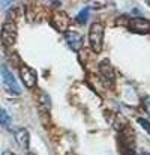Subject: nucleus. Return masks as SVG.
Segmentation results:
<instances>
[{"mask_svg": "<svg viewBox=\"0 0 150 155\" xmlns=\"http://www.w3.org/2000/svg\"><path fill=\"white\" fill-rule=\"evenodd\" d=\"M104 33H105V27L102 23H93L89 29V42H90V48L92 51L99 54L104 47Z\"/></svg>", "mask_w": 150, "mask_h": 155, "instance_id": "nucleus-1", "label": "nucleus"}, {"mask_svg": "<svg viewBox=\"0 0 150 155\" xmlns=\"http://www.w3.org/2000/svg\"><path fill=\"white\" fill-rule=\"evenodd\" d=\"M2 83H3V89L8 95H12V97H20L21 95L20 84L17 83L14 74L8 69V66L5 63L2 65Z\"/></svg>", "mask_w": 150, "mask_h": 155, "instance_id": "nucleus-2", "label": "nucleus"}, {"mask_svg": "<svg viewBox=\"0 0 150 155\" xmlns=\"http://www.w3.org/2000/svg\"><path fill=\"white\" fill-rule=\"evenodd\" d=\"M17 35H18V30H17L15 20L6 17L3 27H2V42H3V45H6V47L14 45L15 41H17Z\"/></svg>", "mask_w": 150, "mask_h": 155, "instance_id": "nucleus-3", "label": "nucleus"}, {"mask_svg": "<svg viewBox=\"0 0 150 155\" xmlns=\"http://www.w3.org/2000/svg\"><path fill=\"white\" fill-rule=\"evenodd\" d=\"M128 29L138 35H147L150 32V21L143 17H134L128 21Z\"/></svg>", "mask_w": 150, "mask_h": 155, "instance_id": "nucleus-4", "label": "nucleus"}, {"mask_svg": "<svg viewBox=\"0 0 150 155\" xmlns=\"http://www.w3.org/2000/svg\"><path fill=\"white\" fill-rule=\"evenodd\" d=\"M20 77H21V81L24 83L26 87H35L36 86V81H38V74L33 68H30L29 65L26 63H21L20 66Z\"/></svg>", "mask_w": 150, "mask_h": 155, "instance_id": "nucleus-5", "label": "nucleus"}, {"mask_svg": "<svg viewBox=\"0 0 150 155\" xmlns=\"http://www.w3.org/2000/svg\"><path fill=\"white\" fill-rule=\"evenodd\" d=\"M51 24L59 30V32H66L68 26L71 24V18L66 12L63 11H54L53 18H51Z\"/></svg>", "mask_w": 150, "mask_h": 155, "instance_id": "nucleus-6", "label": "nucleus"}, {"mask_svg": "<svg viewBox=\"0 0 150 155\" xmlns=\"http://www.w3.org/2000/svg\"><path fill=\"white\" fill-rule=\"evenodd\" d=\"M65 41H66V44H68L74 51H78V50L83 47V36H81L80 32L66 30V32H65Z\"/></svg>", "mask_w": 150, "mask_h": 155, "instance_id": "nucleus-7", "label": "nucleus"}, {"mask_svg": "<svg viewBox=\"0 0 150 155\" xmlns=\"http://www.w3.org/2000/svg\"><path fill=\"white\" fill-rule=\"evenodd\" d=\"M99 71H101V77L104 78L105 84H113L114 83V68L111 65V62L108 59H105L104 62L99 63Z\"/></svg>", "mask_w": 150, "mask_h": 155, "instance_id": "nucleus-8", "label": "nucleus"}, {"mask_svg": "<svg viewBox=\"0 0 150 155\" xmlns=\"http://www.w3.org/2000/svg\"><path fill=\"white\" fill-rule=\"evenodd\" d=\"M14 139L17 142V145L21 148V149H27L29 148V142H30V136H29V131L26 128H17L14 131Z\"/></svg>", "mask_w": 150, "mask_h": 155, "instance_id": "nucleus-9", "label": "nucleus"}, {"mask_svg": "<svg viewBox=\"0 0 150 155\" xmlns=\"http://www.w3.org/2000/svg\"><path fill=\"white\" fill-rule=\"evenodd\" d=\"M38 101H39V105L41 107H44L47 111L50 110V107H51V101H50V97L45 94V92H39V95H38Z\"/></svg>", "mask_w": 150, "mask_h": 155, "instance_id": "nucleus-10", "label": "nucleus"}, {"mask_svg": "<svg viewBox=\"0 0 150 155\" xmlns=\"http://www.w3.org/2000/svg\"><path fill=\"white\" fill-rule=\"evenodd\" d=\"M87 20H89V8H83V9L78 12L75 21H77L78 24H86Z\"/></svg>", "mask_w": 150, "mask_h": 155, "instance_id": "nucleus-11", "label": "nucleus"}, {"mask_svg": "<svg viewBox=\"0 0 150 155\" xmlns=\"http://www.w3.org/2000/svg\"><path fill=\"white\" fill-rule=\"evenodd\" d=\"M0 113H2V125H3V127H9V125H11V117H9V114L6 113L5 108H2Z\"/></svg>", "mask_w": 150, "mask_h": 155, "instance_id": "nucleus-12", "label": "nucleus"}, {"mask_svg": "<svg viewBox=\"0 0 150 155\" xmlns=\"http://www.w3.org/2000/svg\"><path fill=\"white\" fill-rule=\"evenodd\" d=\"M137 122H138V124H140V125L147 131V133H150V122L149 120H146L144 117H138V119H137Z\"/></svg>", "mask_w": 150, "mask_h": 155, "instance_id": "nucleus-13", "label": "nucleus"}, {"mask_svg": "<svg viewBox=\"0 0 150 155\" xmlns=\"http://www.w3.org/2000/svg\"><path fill=\"white\" fill-rule=\"evenodd\" d=\"M143 107H144V110L150 114V97H144V98H143Z\"/></svg>", "mask_w": 150, "mask_h": 155, "instance_id": "nucleus-14", "label": "nucleus"}, {"mask_svg": "<svg viewBox=\"0 0 150 155\" xmlns=\"http://www.w3.org/2000/svg\"><path fill=\"white\" fill-rule=\"evenodd\" d=\"M2 155H17V154H15V152H12V151H3Z\"/></svg>", "mask_w": 150, "mask_h": 155, "instance_id": "nucleus-15", "label": "nucleus"}, {"mask_svg": "<svg viewBox=\"0 0 150 155\" xmlns=\"http://www.w3.org/2000/svg\"><path fill=\"white\" fill-rule=\"evenodd\" d=\"M147 5H149V6H150V2H149V3H147Z\"/></svg>", "mask_w": 150, "mask_h": 155, "instance_id": "nucleus-16", "label": "nucleus"}]
</instances>
